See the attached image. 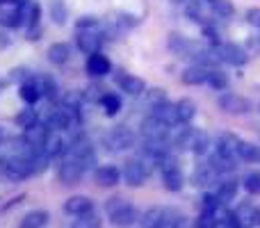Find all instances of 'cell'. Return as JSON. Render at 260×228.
Segmentation results:
<instances>
[{"label":"cell","instance_id":"1","mask_svg":"<svg viewBox=\"0 0 260 228\" xmlns=\"http://www.w3.org/2000/svg\"><path fill=\"white\" fill-rule=\"evenodd\" d=\"M123 180L130 187H142L148 178V165L139 157H130V160L123 162Z\"/></svg>","mask_w":260,"mask_h":228},{"label":"cell","instance_id":"2","mask_svg":"<svg viewBox=\"0 0 260 228\" xmlns=\"http://www.w3.org/2000/svg\"><path fill=\"white\" fill-rule=\"evenodd\" d=\"M169 128L171 125H167L165 121H160L157 116L151 114L142 121L139 133H142V137L148 139V142H167V137H169Z\"/></svg>","mask_w":260,"mask_h":228},{"label":"cell","instance_id":"3","mask_svg":"<svg viewBox=\"0 0 260 228\" xmlns=\"http://www.w3.org/2000/svg\"><path fill=\"white\" fill-rule=\"evenodd\" d=\"M3 169H5V176H7L9 180H25L27 176L35 174V171H32L30 157H18V155L7 157L5 165H3Z\"/></svg>","mask_w":260,"mask_h":228},{"label":"cell","instance_id":"4","mask_svg":"<svg viewBox=\"0 0 260 228\" xmlns=\"http://www.w3.org/2000/svg\"><path fill=\"white\" fill-rule=\"evenodd\" d=\"M212 50H215V55H217L219 62L233 64V67H242V64L249 59L247 50H244L242 46H238V44H219V46H215Z\"/></svg>","mask_w":260,"mask_h":228},{"label":"cell","instance_id":"5","mask_svg":"<svg viewBox=\"0 0 260 228\" xmlns=\"http://www.w3.org/2000/svg\"><path fill=\"white\" fill-rule=\"evenodd\" d=\"M110 148L114 151H126V148H133L135 146V133L126 125H117V128L110 130V135L105 137Z\"/></svg>","mask_w":260,"mask_h":228},{"label":"cell","instance_id":"6","mask_svg":"<svg viewBox=\"0 0 260 228\" xmlns=\"http://www.w3.org/2000/svg\"><path fill=\"white\" fill-rule=\"evenodd\" d=\"M82 174H85V167H82L76 157H69V155H67V160H64L62 165H59V169H57V178L62 180L64 185L80 183Z\"/></svg>","mask_w":260,"mask_h":228},{"label":"cell","instance_id":"7","mask_svg":"<svg viewBox=\"0 0 260 228\" xmlns=\"http://www.w3.org/2000/svg\"><path fill=\"white\" fill-rule=\"evenodd\" d=\"M219 108L224 110L226 114H244L251 110V103H249V99H244V96L226 91V94L219 96Z\"/></svg>","mask_w":260,"mask_h":228},{"label":"cell","instance_id":"8","mask_svg":"<svg viewBox=\"0 0 260 228\" xmlns=\"http://www.w3.org/2000/svg\"><path fill=\"white\" fill-rule=\"evenodd\" d=\"M160 169H162L165 187L169 189V192H178V189H183V171H180L169 157H165V160L160 162Z\"/></svg>","mask_w":260,"mask_h":228},{"label":"cell","instance_id":"9","mask_svg":"<svg viewBox=\"0 0 260 228\" xmlns=\"http://www.w3.org/2000/svg\"><path fill=\"white\" fill-rule=\"evenodd\" d=\"M114 82H117L119 89L126 91V94H130V96H139V94L146 91V82L137 76H130V73H126V71H119L117 76H114Z\"/></svg>","mask_w":260,"mask_h":228},{"label":"cell","instance_id":"10","mask_svg":"<svg viewBox=\"0 0 260 228\" xmlns=\"http://www.w3.org/2000/svg\"><path fill=\"white\" fill-rule=\"evenodd\" d=\"M94 210V201L85 194H76V197L67 199L64 201V212L67 215H73V217H80V215H87V212Z\"/></svg>","mask_w":260,"mask_h":228},{"label":"cell","instance_id":"11","mask_svg":"<svg viewBox=\"0 0 260 228\" xmlns=\"http://www.w3.org/2000/svg\"><path fill=\"white\" fill-rule=\"evenodd\" d=\"M121 180V171L112 165H101L99 169L94 171V183L99 187H114Z\"/></svg>","mask_w":260,"mask_h":228},{"label":"cell","instance_id":"12","mask_svg":"<svg viewBox=\"0 0 260 228\" xmlns=\"http://www.w3.org/2000/svg\"><path fill=\"white\" fill-rule=\"evenodd\" d=\"M110 71H112V62L108 59V55H103L101 50L89 55V59H87V73H89L91 78H103V76H108Z\"/></svg>","mask_w":260,"mask_h":228},{"label":"cell","instance_id":"13","mask_svg":"<svg viewBox=\"0 0 260 228\" xmlns=\"http://www.w3.org/2000/svg\"><path fill=\"white\" fill-rule=\"evenodd\" d=\"M110 219H112V224L117 228H128V226H133L135 221L139 219V212H137V208H135L133 203L126 201L117 212H112V215H110Z\"/></svg>","mask_w":260,"mask_h":228},{"label":"cell","instance_id":"14","mask_svg":"<svg viewBox=\"0 0 260 228\" xmlns=\"http://www.w3.org/2000/svg\"><path fill=\"white\" fill-rule=\"evenodd\" d=\"M240 144L242 139L233 133H221L219 139H217V153L224 157H238V151H240Z\"/></svg>","mask_w":260,"mask_h":228},{"label":"cell","instance_id":"15","mask_svg":"<svg viewBox=\"0 0 260 228\" xmlns=\"http://www.w3.org/2000/svg\"><path fill=\"white\" fill-rule=\"evenodd\" d=\"M78 48L82 50L85 55H94L101 50V35L96 30H78Z\"/></svg>","mask_w":260,"mask_h":228},{"label":"cell","instance_id":"16","mask_svg":"<svg viewBox=\"0 0 260 228\" xmlns=\"http://www.w3.org/2000/svg\"><path fill=\"white\" fill-rule=\"evenodd\" d=\"M48 135H50L48 125L37 123V125H32V128H27L23 137H25V142L30 144L35 151H41V148H44V144H46V139H48Z\"/></svg>","mask_w":260,"mask_h":228},{"label":"cell","instance_id":"17","mask_svg":"<svg viewBox=\"0 0 260 228\" xmlns=\"http://www.w3.org/2000/svg\"><path fill=\"white\" fill-rule=\"evenodd\" d=\"M208 71H210V69H206L203 64H192V67H187L183 73H180V80L189 87L203 85V82H208Z\"/></svg>","mask_w":260,"mask_h":228},{"label":"cell","instance_id":"18","mask_svg":"<svg viewBox=\"0 0 260 228\" xmlns=\"http://www.w3.org/2000/svg\"><path fill=\"white\" fill-rule=\"evenodd\" d=\"M23 18H25V16H23V12H21V7H18V5L9 3L7 7H0V25L16 27V25H21Z\"/></svg>","mask_w":260,"mask_h":228},{"label":"cell","instance_id":"19","mask_svg":"<svg viewBox=\"0 0 260 228\" xmlns=\"http://www.w3.org/2000/svg\"><path fill=\"white\" fill-rule=\"evenodd\" d=\"M41 151H44L48 157H57V155H62L64 151H69V144L62 139V135H57V133L50 130V135H48V139H46V144H44Z\"/></svg>","mask_w":260,"mask_h":228},{"label":"cell","instance_id":"20","mask_svg":"<svg viewBox=\"0 0 260 228\" xmlns=\"http://www.w3.org/2000/svg\"><path fill=\"white\" fill-rule=\"evenodd\" d=\"M165 217H167L165 210H160V208H148L146 212L139 215V224H142V228H162L165 226Z\"/></svg>","mask_w":260,"mask_h":228},{"label":"cell","instance_id":"21","mask_svg":"<svg viewBox=\"0 0 260 228\" xmlns=\"http://www.w3.org/2000/svg\"><path fill=\"white\" fill-rule=\"evenodd\" d=\"M153 116H157L160 121H165L167 125L180 123V121H178V110H176V103H167V101L153 108Z\"/></svg>","mask_w":260,"mask_h":228},{"label":"cell","instance_id":"22","mask_svg":"<svg viewBox=\"0 0 260 228\" xmlns=\"http://www.w3.org/2000/svg\"><path fill=\"white\" fill-rule=\"evenodd\" d=\"M210 148V135L206 130H192V137H189V151L194 155H203Z\"/></svg>","mask_w":260,"mask_h":228},{"label":"cell","instance_id":"23","mask_svg":"<svg viewBox=\"0 0 260 228\" xmlns=\"http://www.w3.org/2000/svg\"><path fill=\"white\" fill-rule=\"evenodd\" d=\"M215 176H217V171L210 167V162H208V165H199L192 174V185H197V187H208V185L215 180Z\"/></svg>","mask_w":260,"mask_h":228},{"label":"cell","instance_id":"24","mask_svg":"<svg viewBox=\"0 0 260 228\" xmlns=\"http://www.w3.org/2000/svg\"><path fill=\"white\" fill-rule=\"evenodd\" d=\"M48 219H50V215L46 210H32L23 217L18 226L21 228H44L46 224H48Z\"/></svg>","mask_w":260,"mask_h":228},{"label":"cell","instance_id":"25","mask_svg":"<svg viewBox=\"0 0 260 228\" xmlns=\"http://www.w3.org/2000/svg\"><path fill=\"white\" fill-rule=\"evenodd\" d=\"M169 50L171 53H176L178 57H187V53L192 50V41H187L183 35H178V32H174V35H169Z\"/></svg>","mask_w":260,"mask_h":228},{"label":"cell","instance_id":"26","mask_svg":"<svg viewBox=\"0 0 260 228\" xmlns=\"http://www.w3.org/2000/svg\"><path fill=\"white\" fill-rule=\"evenodd\" d=\"M48 62H53V64H57V67H62V64H67L69 62V46L67 44H62V41H57V44H50L48 46Z\"/></svg>","mask_w":260,"mask_h":228},{"label":"cell","instance_id":"27","mask_svg":"<svg viewBox=\"0 0 260 228\" xmlns=\"http://www.w3.org/2000/svg\"><path fill=\"white\" fill-rule=\"evenodd\" d=\"M48 14L55 25H64L67 23V14H69L67 3L64 0H48Z\"/></svg>","mask_w":260,"mask_h":228},{"label":"cell","instance_id":"28","mask_svg":"<svg viewBox=\"0 0 260 228\" xmlns=\"http://www.w3.org/2000/svg\"><path fill=\"white\" fill-rule=\"evenodd\" d=\"M235 217L240 219V224H258V208L251 206V203H240L238 210H235Z\"/></svg>","mask_w":260,"mask_h":228},{"label":"cell","instance_id":"29","mask_svg":"<svg viewBox=\"0 0 260 228\" xmlns=\"http://www.w3.org/2000/svg\"><path fill=\"white\" fill-rule=\"evenodd\" d=\"M235 194H238V180H233V178H224L219 183V187H217V199L221 203L235 199Z\"/></svg>","mask_w":260,"mask_h":228},{"label":"cell","instance_id":"30","mask_svg":"<svg viewBox=\"0 0 260 228\" xmlns=\"http://www.w3.org/2000/svg\"><path fill=\"white\" fill-rule=\"evenodd\" d=\"M176 110H178L180 123H189V121L194 119V114H197V105H194V101H189V99H180L178 103H176Z\"/></svg>","mask_w":260,"mask_h":228},{"label":"cell","instance_id":"31","mask_svg":"<svg viewBox=\"0 0 260 228\" xmlns=\"http://www.w3.org/2000/svg\"><path fill=\"white\" fill-rule=\"evenodd\" d=\"M101 226H103V219H101L94 210L87 212V215H80L78 219H73V224H71V228H101Z\"/></svg>","mask_w":260,"mask_h":228},{"label":"cell","instance_id":"32","mask_svg":"<svg viewBox=\"0 0 260 228\" xmlns=\"http://www.w3.org/2000/svg\"><path fill=\"white\" fill-rule=\"evenodd\" d=\"M238 157H242L244 162H260V146H256L251 142H242L240 144Z\"/></svg>","mask_w":260,"mask_h":228},{"label":"cell","instance_id":"33","mask_svg":"<svg viewBox=\"0 0 260 228\" xmlns=\"http://www.w3.org/2000/svg\"><path fill=\"white\" fill-rule=\"evenodd\" d=\"M39 123V114H37V110H21V112L16 114V125L18 128H23V130H27V128H32V125H37Z\"/></svg>","mask_w":260,"mask_h":228},{"label":"cell","instance_id":"34","mask_svg":"<svg viewBox=\"0 0 260 228\" xmlns=\"http://www.w3.org/2000/svg\"><path fill=\"white\" fill-rule=\"evenodd\" d=\"M41 96H44V94H41V89L37 87V82H23V85H21V99L25 101L27 105L37 103Z\"/></svg>","mask_w":260,"mask_h":228},{"label":"cell","instance_id":"35","mask_svg":"<svg viewBox=\"0 0 260 228\" xmlns=\"http://www.w3.org/2000/svg\"><path fill=\"white\" fill-rule=\"evenodd\" d=\"M101 105H103V110H105V114L108 116H114L121 110V99H119L117 94H105L103 96V101H101Z\"/></svg>","mask_w":260,"mask_h":228},{"label":"cell","instance_id":"36","mask_svg":"<svg viewBox=\"0 0 260 228\" xmlns=\"http://www.w3.org/2000/svg\"><path fill=\"white\" fill-rule=\"evenodd\" d=\"M210 5H212V12H215L217 16H221V18L233 16V12H235V7H233L231 0H210Z\"/></svg>","mask_w":260,"mask_h":228},{"label":"cell","instance_id":"37","mask_svg":"<svg viewBox=\"0 0 260 228\" xmlns=\"http://www.w3.org/2000/svg\"><path fill=\"white\" fill-rule=\"evenodd\" d=\"M208 85H210L212 89H219L221 91V89H226L229 80H226V76L221 71H217V69L212 71V69H210V71H208Z\"/></svg>","mask_w":260,"mask_h":228},{"label":"cell","instance_id":"38","mask_svg":"<svg viewBox=\"0 0 260 228\" xmlns=\"http://www.w3.org/2000/svg\"><path fill=\"white\" fill-rule=\"evenodd\" d=\"M185 14H187L192 21H199V23L206 21V14H203V7H201V3H199V0H189Z\"/></svg>","mask_w":260,"mask_h":228},{"label":"cell","instance_id":"39","mask_svg":"<svg viewBox=\"0 0 260 228\" xmlns=\"http://www.w3.org/2000/svg\"><path fill=\"white\" fill-rule=\"evenodd\" d=\"M217 212H212V210H203L201 215H199V219H197V228H215L217 224Z\"/></svg>","mask_w":260,"mask_h":228},{"label":"cell","instance_id":"40","mask_svg":"<svg viewBox=\"0 0 260 228\" xmlns=\"http://www.w3.org/2000/svg\"><path fill=\"white\" fill-rule=\"evenodd\" d=\"M105 96V89L101 85H89L85 89V101H89V103H101Z\"/></svg>","mask_w":260,"mask_h":228},{"label":"cell","instance_id":"41","mask_svg":"<svg viewBox=\"0 0 260 228\" xmlns=\"http://www.w3.org/2000/svg\"><path fill=\"white\" fill-rule=\"evenodd\" d=\"M244 189H247L249 194H260V174H249L247 178H244Z\"/></svg>","mask_w":260,"mask_h":228},{"label":"cell","instance_id":"42","mask_svg":"<svg viewBox=\"0 0 260 228\" xmlns=\"http://www.w3.org/2000/svg\"><path fill=\"white\" fill-rule=\"evenodd\" d=\"M146 99H148V103L155 108V105H160V103H165L167 101V91L162 89V87H155V89L146 91Z\"/></svg>","mask_w":260,"mask_h":228},{"label":"cell","instance_id":"43","mask_svg":"<svg viewBox=\"0 0 260 228\" xmlns=\"http://www.w3.org/2000/svg\"><path fill=\"white\" fill-rule=\"evenodd\" d=\"M215 228H242V224H240V219L235 217V212H229V215H226V219L217 221Z\"/></svg>","mask_w":260,"mask_h":228},{"label":"cell","instance_id":"44","mask_svg":"<svg viewBox=\"0 0 260 228\" xmlns=\"http://www.w3.org/2000/svg\"><path fill=\"white\" fill-rule=\"evenodd\" d=\"M219 199H217V194H206L203 197V210H212V212H217V206H219Z\"/></svg>","mask_w":260,"mask_h":228},{"label":"cell","instance_id":"45","mask_svg":"<svg viewBox=\"0 0 260 228\" xmlns=\"http://www.w3.org/2000/svg\"><path fill=\"white\" fill-rule=\"evenodd\" d=\"M123 203H126V199H121V197H112L108 203H105V212H108V215H112V212H117L119 208L123 206Z\"/></svg>","mask_w":260,"mask_h":228},{"label":"cell","instance_id":"46","mask_svg":"<svg viewBox=\"0 0 260 228\" xmlns=\"http://www.w3.org/2000/svg\"><path fill=\"white\" fill-rule=\"evenodd\" d=\"M247 23L260 30V7H251L247 9Z\"/></svg>","mask_w":260,"mask_h":228},{"label":"cell","instance_id":"47","mask_svg":"<svg viewBox=\"0 0 260 228\" xmlns=\"http://www.w3.org/2000/svg\"><path fill=\"white\" fill-rule=\"evenodd\" d=\"M96 25H99V21H96L94 16H82L80 21H78V30H94Z\"/></svg>","mask_w":260,"mask_h":228},{"label":"cell","instance_id":"48","mask_svg":"<svg viewBox=\"0 0 260 228\" xmlns=\"http://www.w3.org/2000/svg\"><path fill=\"white\" fill-rule=\"evenodd\" d=\"M203 35H206V39L212 44V48H215V46H219V35H217V30H215V27L206 25V27H203Z\"/></svg>","mask_w":260,"mask_h":228},{"label":"cell","instance_id":"49","mask_svg":"<svg viewBox=\"0 0 260 228\" xmlns=\"http://www.w3.org/2000/svg\"><path fill=\"white\" fill-rule=\"evenodd\" d=\"M39 35H41V27L39 25H30V30H27V39L37 41L39 39Z\"/></svg>","mask_w":260,"mask_h":228},{"label":"cell","instance_id":"50","mask_svg":"<svg viewBox=\"0 0 260 228\" xmlns=\"http://www.w3.org/2000/svg\"><path fill=\"white\" fill-rule=\"evenodd\" d=\"M169 3H174V5H180V3H185V0H169Z\"/></svg>","mask_w":260,"mask_h":228},{"label":"cell","instance_id":"51","mask_svg":"<svg viewBox=\"0 0 260 228\" xmlns=\"http://www.w3.org/2000/svg\"><path fill=\"white\" fill-rule=\"evenodd\" d=\"M3 3H5V0H0V5H3Z\"/></svg>","mask_w":260,"mask_h":228}]
</instances>
